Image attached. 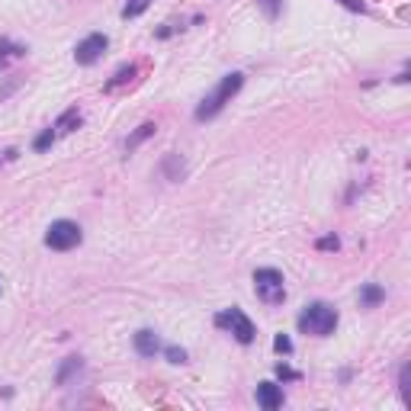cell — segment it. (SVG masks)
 Segmentation results:
<instances>
[{"mask_svg":"<svg viewBox=\"0 0 411 411\" xmlns=\"http://www.w3.org/2000/svg\"><path fill=\"white\" fill-rule=\"evenodd\" d=\"M241 87H244V74H241V71H231V74H225V77L219 81V87H215V90L209 93V97H206L203 103L196 107V119H199V122L215 119V116L225 109V103H231V97H235Z\"/></svg>","mask_w":411,"mask_h":411,"instance_id":"6da1fadb","label":"cell"},{"mask_svg":"<svg viewBox=\"0 0 411 411\" xmlns=\"http://www.w3.org/2000/svg\"><path fill=\"white\" fill-rule=\"evenodd\" d=\"M337 328V309L328 302H312L305 305V312L299 315V331L312 337H328Z\"/></svg>","mask_w":411,"mask_h":411,"instance_id":"7a4b0ae2","label":"cell"},{"mask_svg":"<svg viewBox=\"0 0 411 411\" xmlns=\"http://www.w3.org/2000/svg\"><path fill=\"white\" fill-rule=\"evenodd\" d=\"M254 292L264 305H283L286 299V280H283L280 270L274 267H260L257 274H254Z\"/></svg>","mask_w":411,"mask_h":411,"instance_id":"3957f363","label":"cell"},{"mask_svg":"<svg viewBox=\"0 0 411 411\" xmlns=\"http://www.w3.org/2000/svg\"><path fill=\"white\" fill-rule=\"evenodd\" d=\"M81 241H84L81 225H77V222H68V219L52 222L46 231V248H52V251H71V248H77Z\"/></svg>","mask_w":411,"mask_h":411,"instance_id":"277c9868","label":"cell"},{"mask_svg":"<svg viewBox=\"0 0 411 411\" xmlns=\"http://www.w3.org/2000/svg\"><path fill=\"white\" fill-rule=\"evenodd\" d=\"M215 325L219 328H229L231 335H235V341L238 344H251L254 341V325H251V318L241 312V309H225L222 315H215Z\"/></svg>","mask_w":411,"mask_h":411,"instance_id":"5b68a950","label":"cell"},{"mask_svg":"<svg viewBox=\"0 0 411 411\" xmlns=\"http://www.w3.org/2000/svg\"><path fill=\"white\" fill-rule=\"evenodd\" d=\"M107 46H109V39L103 36V32H90L84 42H77L74 61L77 65H97V61L103 58V52H107Z\"/></svg>","mask_w":411,"mask_h":411,"instance_id":"8992f818","label":"cell"},{"mask_svg":"<svg viewBox=\"0 0 411 411\" xmlns=\"http://www.w3.org/2000/svg\"><path fill=\"white\" fill-rule=\"evenodd\" d=\"M132 344H135L138 357H154V353L161 351V337L154 335L151 328H142V331H135V337H132Z\"/></svg>","mask_w":411,"mask_h":411,"instance_id":"52a82bcc","label":"cell"},{"mask_svg":"<svg viewBox=\"0 0 411 411\" xmlns=\"http://www.w3.org/2000/svg\"><path fill=\"white\" fill-rule=\"evenodd\" d=\"M257 405L267 411H276L283 405V389L276 382H260L257 386Z\"/></svg>","mask_w":411,"mask_h":411,"instance_id":"ba28073f","label":"cell"},{"mask_svg":"<svg viewBox=\"0 0 411 411\" xmlns=\"http://www.w3.org/2000/svg\"><path fill=\"white\" fill-rule=\"evenodd\" d=\"M81 119H84V116H81V109H77V107L65 109V113H61L58 119H55V126H52L55 135H58V138H61V135H71V132H74L77 126H81Z\"/></svg>","mask_w":411,"mask_h":411,"instance_id":"9c48e42d","label":"cell"},{"mask_svg":"<svg viewBox=\"0 0 411 411\" xmlns=\"http://www.w3.org/2000/svg\"><path fill=\"white\" fill-rule=\"evenodd\" d=\"M154 132H158V126H154V122H142V126H138V129L132 132L129 138H126V151H135V148L142 145L145 138H151Z\"/></svg>","mask_w":411,"mask_h":411,"instance_id":"30bf717a","label":"cell"},{"mask_svg":"<svg viewBox=\"0 0 411 411\" xmlns=\"http://www.w3.org/2000/svg\"><path fill=\"white\" fill-rule=\"evenodd\" d=\"M382 299H386V292H382V286H376V283H366L363 290H360V305H363V309H373Z\"/></svg>","mask_w":411,"mask_h":411,"instance_id":"8fae6325","label":"cell"},{"mask_svg":"<svg viewBox=\"0 0 411 411\" xmlns=\"http://www.w3.org/2000/svg\"><path fill=\"white\" fill-rule=\"evenodd\" d=\"M132 77H135V65H122V68H119V71H116V74H113V81H107V84H103V90H107V93H113L116 87L129 84Z\"/></svg>","mask_w":411,"mask_h":411,"instance_id":"7c38bea8","label":"cell"},{"mask_svg":"<svg viewBox=\"0 0 411 411\" xmlns=\"http://www.w3.org/2000/svg\"><path fill=\"white\" fill-rule=\"evenodd\" d=\"M164 174H168L170 180H180V177L187 174V164H183L180 154H168V158H164Z\"/></svg>","mask_w":411,"mask_h":411,"instance_id":"4fadbf2b","label":"cell"},{"mask_svg":"<svg viewBox=\"0 0 411 411\" xmlns=\"http://www.w3.org/2000/svg\"><path fill=\"white\" fill-rule=\"evenodd\" d=\"M23 55H26L23 46H13V42H7V39H4V42H0V68H4L10 58H23Z\"/></svg>","mask_w":411,"mask_h":411,"instance_id":"5bb4252c","label":"cell"},{"mask_svg":"<svg viewBox=\"0 0 411 411\" xmlns=\"http://www.w3.org/2000/svg\"><path fill=\"white\" fill-rule=\"evenodd\" d=\"M81 366H84V363H81V357H68V360H65V366L58 370V386H65V382L71 379V373H81Z\"/></svg>","mask_w":411,"mask_h":411,"instance_id":"9a60e30c","label":"cell"},{"mask_svg":"<svg viewBox=\"0 0 411 411\" xmlns=\"http://www.w3.org/2000/svg\"><path fill=\"white\" fill-rule=\"evenodd\" d=\"M148 7V0H129L126 7H122V20H135V16H142Z\"/></svg>","mask_w":411,"mask_h":411,"instance_id":"2e32d148","label":"cell"},{"mask_svg":"<svg viewBox=\"0 0 411 411\" xmlns=\"http://www.w3.org/2000/svg\"><path fill=\"white\" fill-rule=\"evenodd\" d=\"M55 138H58V135H55V129H52V126H48V129L42 132V135L36 138V142H32V148H36V151H48V148L55 145Z\"/></svg>","mask_w":411,"mask_h":411,"instance_id":"e0dca14e","label":"cell"},{"mask_svg":"<svg viewBox=\"0 0 411 411\" xmlns=\"http://www.w3.org/2000/svg\"><path fill=\"white\" fill-rule=\"evenodd\" d=\"M408 373L411 366H402V376H398V392H402V402L411 405V386H408Z\"/></svg>","mask_w":411,"mask_h":411,"instance_id":"ac0fdd59","label":"cell"},{"mask_svg":"<svg viewBox=\"0 0 411 411\" xmlns=\"http://www.w3.org/2000/svg\"><path fill=\"white\" fill-rule=\"evenodd\" d=\"M164 357H168V363H187V351L183 347H164Z\"/></svg>","mask_w":411,"mask_h":411,"instance_id":"d6986e66","label":"cell"},{"mask_svg":"<svg viewBox=\"0 0 411 411\" xmlns=\"http://www.w3.org/2000/svg\"><path fill=\"white\" fill-rule=\"evenodd\" d=\"M274 347H276V353H292V341L286 335H276L274 337Z\"/></svg>","mask_w":411,"mask_h":411,"instance_id":"ffe728a7","label":"cell"},{"mask_svg":"<svg viewBox=\"0 0 411 411\" xmlns=\"http://www.w3.org/2000/svg\"><path fill=\"white\" fill-rule=\"evenodd\" d=\"M276 376H280L283 382H286V379H290V382H296V379H299V373H296V370H290L286 363H280V366H276Z\"/></svg>","mask_w":411,"mask_h":411,"instance_id":"44dd1931","label":"cell"},{"mask_svg":"<svg viewBox=\"0 0 411 411\" xmlns=\"http://www.w3.org/2000/svg\"><path fill=\"white\" fill-rule=\"evenodd\" d=\"M318 248H321V251H337V248H341V241H337L335 235H328V238H321V241H318Z\"/></svg>","mask_w":411,"mask_h":411,"instance_id":"7402d4cb","label":"cell"},{"mask_svg":"<svg viewBox=\"0 0 411 411\" xmlns=\"http://www.w3.org/2000/svg\"><path fill=\"white\" fill-rule=\"evenodd\" d=\"M260 7H264L267 16H276L280 13V0H260Z\"/></svg>","mask_w":411,"mask_h":411,"instance_id":"603a6c76","label":"cell"}]
</instances>
